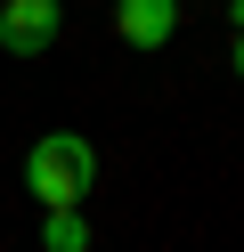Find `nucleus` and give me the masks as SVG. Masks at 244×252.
<instances>
[{"mask_svg":"<svg viewBox=\"0 0 244 252\" xmlns=\"http://www.w3.org/2000/svg\"><path fill=\"white\" fill-rule=\"evenodd\" d=\"M25 187L41 195V212H81V195L98 187V147L81 130H49V138H33V155H25Z\"/></svg>","mask_w":244,"mask_h":252,"instance_id":"obj_1","label":"nucleus"},{"mask_svg":"<svg viewBox=\"0 0 244 252\" xmlns=\"http://www.w3.org/2000/svg\"><path fill=\"white\" fill-rule=\"evenodd\" d=\"M65 33V0H0V49L8 57H41Z\"/></svg>","mask_w":244,"mask_h":252,"instance_id":"obj_2","label":"nucleus"},{"mask_svg":"<svg viewBox=\"0 0 244 252\" xmlns=\"http://www.w3.org/2000/svg\"><path fill=\"white\" fill-rule=\"evenodd\" d=\"M114 33L130 49H163L179 33V0H114Z\"/></svg>","mask_w":244,"mask_h":252,"instance_id":"obj_3","label":"nucleus"},{"mask_svg":"<svg viewBox=\"0 0 244 252\" xmlns=\"http://www.w3.org/2000/svg\"><path fill=\"white\" fill-rule=\"evenodd\" d=\"M41 252H90L81 212H41Z\"/></svg>","mask_w":244,"mask_h":252,"instance_id":"obj_4","label":"nucleus"},{"mask_svg":"<svg viewBox=\"0 0 244 252\" xmlns=\"http://www.w3.org/2000/svg\"><path fill=\"white\" fill-rule=\"evenodd\" d=\"M228 65H236V82H244V25H236V57H228Z\"/></svg>","mask_w":244,"mask_h":252,"instance_id":"obj_5","label":"nucleus"},{"mask_svg":"<svg viewBox=\"0 0 244 252\" xmlns=\"http://www.w3.org/2000/svg\"><path fill=\"white\" fill-rule=\"evenodd\" d=\"M236 25H244V0H236Z\"/></svg>","mask_w":244,"mask_h":252,"instance_id":"obj_6","label":"nucleus"}]
</instances>
